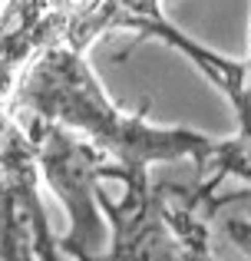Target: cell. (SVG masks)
<instances>
[{
	"label": "cell",
	"mask_w": 251,
	"mask_h": 261,
	"mask_svg": "<svg viewBox=\"0 0 251 261\" xmlns=\"http://www.w3.org/2000/svg\"><path fill=\"white\" fill-rule=\"evenodd\" d=\"M37 146L13 116L0 129V258L60 261V242L50 238L37 195Z\"/></svg>",
	"instance_id": "2"
},
{
	"label": "cell",
	"mask_w": 251,
	"mask_h": 261,
	"mask_svg": "<svg viewBox=\"0 0 251 261\" xmlns=\"http://www.w3.org/2000/svg\"><path fill=\"white\" fill-rule=\"evenodd\" d=\"M33 146H37V159L43 169L46 182L53 185L60 198H63L66 212L73 218V228L66 238H60V251H73L79 261H86V251L96 242L99 231V215H96V189L93 182L106 178V155L96 146L73 139V133L60 122L50 119H37L30 116L26 122Z\"/></svg>",
	"instance_id": "3"
},
{
	"label": "cell",
	"mask_w": 251,
	"mask_h": 261,
	"mask_svg": "<svg viewBox=\"0 0 251 261\" xmlns=\"http://www.w3.org/2000/svg\"><path fill=\"white\" fill-rule=\"evenodd\" d=\"M7 109L10 116L30 113L37 119H50L73 133L90 136L93 146L113 159V166H106V178H119V182L146 175L149 162L192 155L202 162V169H212L215 159L221 155V146L202 136L165 133V129L146 126L142 116H123L106 99L83 53L63 43L46 46L26 66Z\"/></svg>",
	"instance_id": "1"
}]
</instances>
